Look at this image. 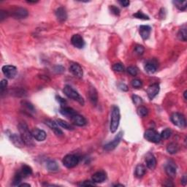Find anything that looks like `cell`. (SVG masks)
Returning a JSON list of instances; mask_svg holds the SVG:
<instances>
[{"label": "cell", "instance_id": "83f0119b", "mask_svg": "<svg viewBox=\"0 0 187 187\" xmlns=\"http://www.w3.org/2000/svg\"><path fill=\"white\" fill-rule=\"evenodd\" d=\"M47 168L50 172H56L59 170V166L55 161L50 160L47 162Z\"/></svg>", "mask_w": 187, "mask_h": 187}, {"label": "cell", "instance_id": "bcb514c9", "mask_svg": "<svg viewBox=\"0 0 187 187\" xmlns=\"http://www.w3.org/2000/svg\"><path fill=\"white\" fill-rule=\"evenodd\" d=\"M8 16V13L5 12L4 10H1L0 11V20L1 21H2L4 19H5Z\"/></svg>", "mask_w": 187, "mask_h": 187}, {"label": "cell", "instance_id": "d6a6232c", "mask_svg": "<svg viewBox=\"0 0 187 187\" xmlns=\"http://www.w3.org/2000/svg\"><path fill=\"white\" fill-rule=\"evenodd\" d=\"M137 114H138V115L140 117H145V116H146L148 114V109L145 107L140 106V107H139L138 109H137Z\"/></svg>", "mask_w": 187, "mask_h": 187}, {"label": "cell", "instance_id": "681fc988", "mask_svg": "<svg viewBox=\"0 0 187 187\" xmlns=\"http://www.w3.org/2000/svg\"><path fill=\"white\" fill-rule=\"evenodd\" d=\"M119 4H121V6H123V7H128V6L129 5V1H128V0H124V1H119Z\"/></svg>", "mask_w": 187, "mask_h": 187}, {"label": "cell", "instance_id": "1f68e13d", "mask_svg": "<svg viewBox=\"0 0 187 187\" xmlns=\"http://www.w3.org/2000/svg\"><path fill=\"white\" fill-rule=\"evenodd\" d=\"M23 178H24V176H23V175L21 174V173L20 171L18 172L14 176V178H13V185L14 186H19V184H20V183L21 182V180H22Z\"/></svg>", "mask_w": 187, "mask_h": 187}, {"label": "cell", "instance_id": "f5cc1de1", "mask_svg": "<svg viewBox=\"0 0 187 187\" xmlns=\"http://www.w3.org/2000/svg\"><path fill=\"white\" fill-rule=\"evenodd\" d=\"M186 93H187V91H184V93H183V96H184V99H185V100H186Z\"/></svg>", "mask_w": 187, "mask_h": 187}, {"label": "cell", "instance_id": "9c48e42d", "mask_svg": "<svg viewBox=\"0 0 187 187\" xmlns=\"http://www.w3.org/2000/svg\"><path fill=\"white\" fill-rule=\"evenodd\" d=\"M10 15L13 17H14L15 19H21L27 18L28 15H29V13H28V10L27 9H25V8L19 7L12 9Z\"/></svg>", "mask_w": 187, "mask_h": 187}, {"label": "cell", "instance_id": "5bb4252c", "mask_svg": "<svg viewBox=\"0 0 187 187\" xmlns=\"http://www.w3.org/2000/svg\"><path fill=\"white\" fill-rule=\"evenodd\" d=\"M32 137H34V139H35L37 141H44L46 139V133L44 130L42 129H40L38 128H35L32 131Z\"/></svg>", "mask_w": 187, "mask_h": 187}, {"label": "cell", "instance_id": "74e56055", "mask_svg": "<svg viewBox=\"0 0 187 187\" xmlns=\"http://www.w3.org/2000/svg\"><path fill=\"white\" fill-rule=\"evenodd\" d=\"M132 101H133L134 104L136 105H140L142 103V98L140 97L137 95H132Z\"/></svg>", "mask_w": 187, "mask_h": 187}, {"label": "cell", "instance_id": "f35d334b", "mask_svg": "<svg viewBox=\"0 0 187 187\" xmlns=\"http://www.w3.org/2000/svg\"><path fill=\"white\" fill-rule=\"evenodd\" d=\"M131 84H132V87H134V88H140L141 86H142V81H141L140 80L134 79V80H132V82H131Z\"/></svg>", "mask_w": 187, "mask_h": 187}, {"label": "cell", "instance_id": "f1b7e54d", "mask_svg": "<svg viewBox=\"0 0 187 187\" xmlns=\"http://www.w3.org/2000/svg\"><path fill=\"white\" fill-rule=\"evenodd\" d=\"M56 121L57 124H58L59 125L61 126L62 128H64V129H67V130H73L74 129L73 126H72V124H69L68 122H67V121L64 120H62V119H57Z\"/></svg>", "mask_w": 187, "mask_h": 187}, {"label": "cell", "instance_id": "7a4b0ae2", "mask_svg": "<svg viewBox=\"0 0 187 187\" xmlns=\"http://www.w3.org/2000/svg\"><path fill=\"white\" fill-rule=\"evenodd\" d=\"M121 115L119 108L116 105H114L111 110V124H110V129L112 133H115L119 128V123H120Z\"/></svg>", "mask_w": 187, "mask_h": 187}, {"label": "cell", "instance_id": "603a6c76", "mask_svg": "<svg viewBox=\"0 0 187 187\" xmlns=\"http://www.w3.org/2000/svg\"><path fill=\"white\" fill-rule=\"evenodd\" d=\"M151 32V28L149 26L142 25L140 27L139 32H140V34L142 40H147L149 37V36H150Z\"/></svg>", "mask_w": 187, "mask_h": 187}, {"label": "cell", "instance_id": "7bdbcfd3", "mask_svg": "<svg viewBox=\"0 0 187 187\" xmlns=\"http://www.w3.org/2000/svg\"><path fill=\"white\" fill-rule=\"evenodd\" d=\"M144 50H145V49H144V47L142 46V45H136L135 47H134V51L138 55H142L144 53Z\"/></svg>", "mask_w": 187, "mask_h": 187}, {"label": "cell", "instance_id": "6da1fadb", "mask_svg": "<svg viewBox=\"0 0 187 187\" xmlns=\"http://www.w3.org/2000/svg\"><path fill=\"white\" fill-rule=\"evenodd\" d=\"M19 129L20 132V136L22 139L23 142L27 146H32L34 145L33 138L32 132L29 131V127L27 124L24 122H21L19 124Z\"/></svg>", "mask_w": 187, "mask_h": 187}, {"label": "cell", "instance_id": "3957f363", "mask_svg": "<svg viewBox=\"0 0 187 187\" xmlns=\"http://www.w3.org/2000/svg\"><path fill=\"white\" fill-rule=\"evenodd\" d=\"M63 91L68 98L78 102H79L80 105H84V99H83V97L78 94V91H75V90L73 88H72L70 86L66 85V86H65V88H64Z\"/></svg>", "mask_w": 187, "mask_h": 187}, {"label": "cell", "instance_id": "4fadbf2b", "mask_svg": "<svg viewBox=\"0 0 187 187\" xmlns=\"http://www.w3.org/2000/svg\"><path fill=\"white\" fill-rule=\"evenodd\" d=\"M72 44L77 48H83L85 46V41L80 34H74L71 38Z\"/></svg>", "mask_w": 187, "mask_h": 187}, {"label": "cell", "instance_id": "e575fe53", "mask_svg": "<svg viewBox=\"0 0 187 187\" xmlns=\"http://www.w3.org/2000/svg\"><path fill=\"white\" fill-rule=\"evenodd\" d=\"M171 134H172V131L170 130V129H165V130L162 131V133L160 134V136L162 139H165V140H166V139H168L169 137L171 136Z\"/></svg>", "mask_w": 187, "mask_h": 187}, {"label": "cell", "instance_id": "816d5d0a", "mask_svg": "<svg viewBox=\"0 0 187 187\" xmlns=\"http://www.w3.org/2000/svg\"><path fill=\"white\" fill-rule=\"evenodd\" d=\"M31 185L30 184H28V183H22V184H19V186H28L29 187Z\"/></svg>", "mask_w": 187, "mask_h": 187}, {"label": "cell", "instance_id": "cb8c5ba5", "mask_svg": "<svg viewBox=\"0 0 187 187\" xmlns=\"http://www.w3.org/2000/svg\"><path fill=\"white\" fill-rule=\"evenodd\" d=\"M179 151V145L176 142H170L167 146V151L170 154H175Z\"/></svg>", "mask_w": 187, "mask_h": 187}, {"label": "cell", "instance_id": "7c38bea8", "mask_svg": "<svg viewBox=\"0 0 187 187\" xmlns=\"http://www.w3.org/2000/svg\"><path fill=\"white\" fill-rule=\"evenodd\" d=\"M45 124H46L47 127L50 128L56 135L62 136V134H63V132H62V131L61 130L60 128L59 127V124H57L56 121L47 119V120L45 121Z\"/></svg>", "mask_w": 187, "mask_h": 187}, {"label": "cell", "instance_id": "484cf974", "mask_svg": "<svg viewBox=\"0 0 187 187\" xmlns=\"http://www.w3.org/2000/svg\"><path fill=\"white\" fill-rule=\"evenodd\" d=\"M144 68H145V71L149 74H154V73H156V71H157V65H156L154 62H147V63L145 64Z\"/></svg>", "mask_w": 187, "mask_h": 187}, {"label": "cell", "instance_id": "7dc6e473", "mask_svg": "<svg viewBox=\"0 0 187 187\" xmlns=\"http://www.w3.org/2000/svg\"><path fill=\"white\" fill-rule=\"evenodd\" d=\"M56 99H57V101H58L62 105V106H65V104L67 103L66 100H65V99H63V98L61 97V96H56Z\"/></svg>", "mask_w": 187, "mask_h": 187}, {"label": "cell", "instance_id": "ee69618b", "mask_svg": "<svg viewBox=\"0 0 187 187\" xmlns=\"http://www.w3.org/2000/svg\"><path fill=\"white\" fill-rule=\"evenodd\" d=\"M110 10H111V13L113 14H114L115 16H119L120 15V10L115 5H111L110 7Z\"/></svg>", "mask_w": 187, "mask_h": 187}, {"label": "cell", "instance_id": "44dd1931", "mask_svg": "<svg viewBox=\"0 0 187 187\" xmlns=\"http://www.w3.org/2000/svg\"><path fill=\"white\" fill-rule=\"evenodd\" d=\"M88 98L94 105H96L98 102V94L96 88L94 86H91L88 90Z\"/></svg>", "mask_w": 187, "mask_h": 187}, {"label": "cell", "instance_id": "30bf717a", "mask_svg": "<svg viewBox=\"0 0 187 187\" xmlns=\"http://www.w3.org/2000/svg\"><path fill=\"white\" fill-rule=\"evenodd\" d=\"M165 172L170 178H175L177 174V167L173 161H169L165 166Z\"/></svg>", "mask_w": 187, "mask_h": 187}, {"label": "cell", "instance_id": "5b68a950", "mask_svg": "<svg viewBox=\"0 0 187 187\" xmlns=\"http://www.w3.org/2000/svg\"><path fill=\"white\" fill-rule=\"evenodd\" d=\"M170 120L173 123L174 125L180 128H184L186 125V121L184 116L179 113H174L172 114Z\"/></svg>", "mask_w": 187, "mask_h": 187}, {"label": "cell", "instance_id": "52a82bcc", "mask_svg": "<svg viewBox=\"0 0 187 187\" xmlns=\"http://www.w3.org/2000/svg\"><path fill=\"white\" fill-rule=\"evenodd\" d=\"M123 137V132H120L118 133L117 135L115 137V138L111 142H108L106 145H104V150H105L106 151H111L114 150L116 147L119 145V144L120 143L121 139Z\"/></svg>", "mask_w": 187, "mask_h": 187}, {"label": "cell", "instance_id": "2e32d148", "mask_svg": "<svg viewBox=\"0 0 187 187\" xmlns=\"http://www.w3.org/2000/svg\"><path fill=\"white\" fill-rule=\"evenodd\" d=\"M70 119H71L72 122L75 125L78 126V127H83V126H85L87 124L86 119L83 116H82L81 115L78 114L74 115L73 116L70 118Z\"/></svg>", "mask_w": 187, "mask_h": 187}, {"label": "cell", "instance_id": "ba28073f", "mask_svg": "<svg viewBox=\"0 0 187 187\" xmlns=\"http://www.w3.org/2000/svg\"><path fill=\"white\" fill-rule=\"evenodd\" d=\"M2 73L6 76V78L9 79H13L17 75L18 70L16 67L13 65H4L2 67Z\"/></svg>", "mask_w": 187, "mask_h": 187}, {"label": "cell", "instance_id": "db71d44e", "mask_svg": "<svg viewBox=\"0 0 187 187\" xmlns=\"http://www.w3.org/2000/svg\"><path fill=\"white\" fill-rule=\"evenodd\" d=\"M114 186H124L123 184H116L114 185Z\"/></svg>", "mask_w": 187, "mask_h": 187}, {"label": "cell", "instance_id": "ac0fdd59", "mask_svg": "<svg viewBox=\"0 0 187 187\" xmlns=\"http://www.w3.org/2000/svg\"><path fill=\"white\" fill-rule=\"evenodd\" d=\"M8 137H9L10 140L11 142L13 143V145L16 147L21 148V147L24 146V145H25V144H24V142H23L21 136H19L18 134L10 133V134H8Z\"/></svg>", "mask_w": 187, "mask_h": 187}, {"label": "cell", "instance_id": "c3c4849f", "mask_svg": "<svg viewBox=\"0 0 187 187\" xmlns=\"http://www.w3.org/2000/svg\"><path fill=\"white\" fill-rule=\"evenodd\" d=\"M54 70H55V72L57 73H63L64 70H65V69H64V67L62 66H56L54 68Z\"/></svg>", "mask_w": 187, "mask_h": 187}, {"label": "cell", "instance_id": "b9f144b4", "mask_svg": "<svg viewBox=\"0 0 187 187\" xmlns=\"http://www.w3.org/2000/svg\"><path fill=\"white\" fill-rule=\"evenodd\" d=\"M78 186H95V183L91 180H84L83 182L78 183Z\"/></svg>", "mask_w": 187, "mask_h": 187}, {"label": "cell", "instance_id": "ffe728a7", "mask_svg": "<svg viewBox=\"0 0 187 187\" xmlns=\"http://www.w3.org/2000/svg\"><path fill=\"white\" fill-rule=\"evenodd\" d=\"M106 178H107V175L103 171L96 172L92 175V181L95 183H102L106 180Z\"/></svg>", "mask_w": 187, "mask_h": 187}, {"label": "cell", "instance_id": "836d02e7", "mask_svg": "<svg viewBox=\"0 0 187 187\" xmlns=\"http://www.w3.org/2000/svg\"><path fill=\"white\" fill-rule=\"evenodd\" d=\"M21 104L23 105V106H24V108H27L29 112H34V111H35V109H34L33 105H32V103L27 101H22L21 102Z\"/></svg>", "mask_w": 187, "mask_h": 187}, {"label": "cell", "instance_id": "f6af8a7d", "mask_svg": "<svg viewBox=\"0 0 187 187\" xmlns=\"http://www.w3.org/2000/svg\"><path fill=\"white\" fill-rule=\"evenodd\" d=\"M118 86H119V89H121V91H127L128 90H129V88H128V86H127V85L124 84V83H119V84L118 85Z\"/></svg>", "mask_w": 187, "mask_h": 187}, {"label": "cell", "instance_id": "d6986e66", "mask_svg": "<svg viewBox=\"0 0 187 187\" xmlns=\"http://www.w3.org/2000/svg\"><path fill=\"white\" fill-rule=\"evenodd\" d=\"M56 17L57 18L60 22H64L67 20V13L66 9L63 7H59L57 8L55 12Z\"/></svg>", "mask_w": 187, "mask_h": 187}, {"label": "cell", "instance_id": "60d3db41", "mask_svg": "<svg viewBox=\"0 0 187 187\" xmlns=\"http://www.w3.org/2000/svg\"><path fill=\"white\" fill-rule=\"evenodd\" d=\"M7 86V80L5 79H3L0 83V90H1V94H3L4 91H5Z\"/></svg>", "mask_w": 187, "mask_h": 187}, {"label": "cell", "instance_id": "ab89813d", "mask_svg": "<svg viewBox=\"0 0 187 187\" xmlns=\"http://www.w3.org/2000/svg\"><path fill=\"white\" fill-rule=\"evenodd\" d=\"M127 73L132 76H136L138 73V70L134 67H129L127 68Z\"/></svg>", "mask_w": 187, "mask_h": 187}, {"label": "cell", "instance_id": "d4e9b609", "mask_svg": "<svg viewBox=\"0 0 187 187\" xmlns=\"http://www.w3.org/2000/svg\"><path fill=\"white\" fill-rule=\"evenodd\" d=\"M146 172V169L142 165H138L135 168V172H134V175L137 178H140L143 176Z\"/></svg>", "mask_w": 187, "mask_h": 187}, {"label": "cell", "instance_id": "f546056e", "mask_svg": "<svg viewBox=\"0 0 187 187\" xmlns=\"http://www.w3.org/2000/svg\"><path fill=\"white\" fill-rule=\"evenodd\" d=\"M178 38L180 40L186 42L187 40V31L186 28H182L178 32Z\"/></svg>", "mask_w": 187, "mask_h": 187}, {"label": "cell", "instance_id": "277c9868", "mask_svg": "<svg viewBox=\"0 0 187 187\" xmlns=\"http://www.w3.org/2000/svg\"><path fill=\"white\" fill-rule=\"evenodd\" d=\"M80 162V157L78 155L75 154H68L64 157L63 165L67 168H73L78 165V164Z\"/></svg>", "mask_w": 187, "mask_h": 187}, {"label": "cell", "instance_id": "4316f807", "mask_svg": "<svg viewBox=\"0 0 187 187\" xmlns=\"http://www.w3.org/2000/svg\"><path fill=\"white\" fill-rule=\"evenodd\" d=\"M20 172L21 173V174L23 175L24 178H26V177L29 176L32 174V167L28 166L27 165H23L22 167H21Z\"/></svg>", "mask_w": 187, "mask_h": 187}, {"label": "cell", "instance_id": "d590c367", "mask_svg": "<svg viewBox=\"0 0 187 187\" xmlns=\"http://www.w3.org/2000/svg\"><path fill=\"white\" fill-rule=\"evenodd\" d=\"M133 16L136 19H142V20H149V17L148 16H146L145 14H144L143 13L141 12V11H138L137 13H134L133 15Z\"/></svg>", "mask_w": 187, "mask_h": 187}, {"label": "cell", "instance_id": "4dcf8cb0", "mask_svg": "<svg viewBox=\"0 0 187 187\" xmlns=\"http://www.w3.org/2000/svg\"><path fill=\"white\" fill-rule=\"evenodd\" d=\"M174 4L175 5V7L178 8L179 10L183 11L186 9L187 7V1H173Z\"/></svg>", "mask_w": 187, "mask_h": 187}, {"label": "cell", "instance_id": "8fae6325", "mask_svg": "<svg viewBox=\"0 0 187 187\" xmlns=\"http://www.w3.org/2000/svg\"><path fill=\"white\" fill-rule=\"evenodd\" d=\"M70 72L78 78H82L83 76V69L78 63H71L70 66Z\"/></svg>", "mask_w": 187, "mask_h": 187}, {"label": "cell", "instance_id": "9a60e30c", "mask_svg": "<svg viewBox=\"0 0 187 187\" xmlns=\"http://www.w3.org/2000/svg\"><path fill=\"white\" fill-rule=\"evenodd\" d=\"M159 92H160V85L157 83L151 85L147 89L148 96L150 99H153L158 94Z\"/></svg>", "mask_w": 187, "mask_h": 187}, {"label": "cell", "instance_id": "7402d4cb", "mask_svg": "<svg viewBox=\"0 0 187 187\" xmlns=\"http://www.w3.org/2000/svg\"><path fill=\"white\" fill-rule=\"evenodd\" d=\"M60 113L61 114H62L63 116L69 118L70 119L72 116H74V115L78 114L73 108L67 107V106H62V108H61L60 109Z\"/></svg>", "mask_w": 187, "mask_h": 187}, {"label": "cell", "instance_id": "8d00e7d4", "mask_svg": "<svg viewBox=\"0 0 187 187\" xmlns=\"http://www.w3.org/2000/svg\"><path fill=\"white\" fill-rule=\"evenodd\" d=\"M113 70L118 73H121L124 71V67L121 63H116L113 66Z\"/></svg>", "mask_w": 187, "mask_h": 187}, {"label": "cell", "instance_id": "8992f818", "mask_svg": "<svg viewBox=\"0 0 187 187\" xmlns=\"http://www.w3.org/2000/svg\"><path fill=\"white\" fill-rule=\"evenodd\" d=\"M144 137L149 142L158 143L161 140L160 134L154 129H148L144 133Z\"/></svg>", "mask_w": 187, "mask_h": 187}, {"label": "cell", "instance_id": "f907efd6", "mask_svg": "<svg viewBox=\"0 0 187 187\" xmlns=\"http://www.w3.org/2000/svg\"><path fill=\"white\" fill-rule=\"evenodd\" d=\"M187 183V178H186V175H184L183 176V178H181V183L183 185V186H185V185Z\"/></svg>", "mask_w": 187, "mask_h": 187}, {"label": "cell", "instance_id": "e0dca14e", "mask_svg": "<svg viewBox=\"0 0 187 187\" xmlns=\"http://www.w3.org/2000/svg\"><path fill=\"white\" fill-rule=\"evenodd\" d=\"M145 164L146 166L150 170H154L157 166V160L153 154L148 153L145 156Z\"/></svg>", "mask_w": 187, "mask_h": 187}, {"label": "cell", "instance_id": "11a10c76", "mask_svg": "<svg viewBox=\"0 0 187 187\" xmlns=\"http://www.w3.org/2000/svg\"><path fill=\"white\" fill-rule=\"evenodd\" d=\"M27 2H28V3H36V2H37V1H28Z\"/></svg>", "mask_w": 187, "mask_h": 187}]
</instances>
